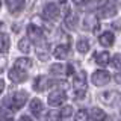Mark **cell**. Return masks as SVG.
Returning <instances> with one entry per match:
<instances>
[{
  "label": "cell",
  "instance_id": "cell-25",
  "mask_svg": "<svg viewBox=\"0 0 121 121\" xmlns=\"http://www.w3.org/2000/svg\"><path fill=\"white\" fill-rule=\"evenodd\" d=\"M88 112L85 111V109H80L77 113H76V117H74V121H88Z\"/></svg>",
  "mask_w": 121,
  "mask_h": 121
},
{
  "label": "cell",
  "instance_id": "cell-19",
  "mask_svg": "<svg viewBox=\"0 0 121 121\" xmlns=\"http://www.w3.org/2000/svg\"><path fill=\"white\" fill-rule=\"evenodd\" d=\"M91 118L94 121H104L106 120V113L101 111L100 108H92L91 109Z\"/></svg>",
  "mask_w": 121,
  "mask_h": 121
},
{
  "label": "cell",
  "instance_id": "cell-26",
  "mask_svg": "<svg viewBox=\"0 0 121 121\" xmlns=\"http://www.w3.org/2000/svg\"><path fill=\"white\" fill-rule=\"evenodd\" d=\"M60 118V113L56 111H50L47 112V117H45V121H59Z\"/></svg>",
  "mask_w": 121,
  "mask_h": 121
},
{
  "label": "cell",
  "instance_id": "cell-34",
  "mask_svg": "<svg viewBox=\"0 0 121 121\" xmlns=\"http://www.w3.org/2000/svg\"><path fill=\"white\" fill-rule=\"evenodd\" d=\"M3 89H5V82H3L2 79H0V94L3 92Z\"/></svg>",
  "mask_w": 121,
  "mask_h": 121
},
{
  "label": "cell",
  "instance_id": "cell-1",
  "mask_svg": "<svg viewBox=\"0 0 121 121\" xmlns=\"http://www.w3.org/2000/svg\"><path fill=\"white\" fill-rule=\"evenodd\" d=\"M11 103V108L12 109H21L23 106L26 104V101H27V92L26 91H17V92H14V95L11 98H8Z\"/></svg>",
  "mask_w": 121,
  "mask_h": 121
},
{
  "label": "cell",
  "instance_id": "cell-33",
  "mask_svg": "<svg viewBox=\"0 0 121 121\" xmlns=\"http://www.w3.org/2000/svg\"><path fill=\"white\" fill-rule=\"evenodd\" d=\"M73 71H74L73 65H68V67H67V73H68V74H73Z\"/></svg>",
  "mask_w": 121,
  "mask_h": 121
},
{
  "label": "cell",
  "instance_id": "cell-18",
  "mask_svg": "<svg viewBox=\"0 0 121 121\" xmlns=\"http://www.w3.org/2000/svg\"><path fill=\"white\" fill-rule=\"evenodd\" d=\"M11 47V39L8 33H2L0 35V53H6Z\"/></svg>",
  "mask_w": 121,
  "mask_h": 121
},
{
  "label": "cell",
  "instance_id": "cell-10",
  "mask_svg": "<svg viewBox=\"0 0 121 121\" xmlns=\"http://www.w3.org/2000/svg\"><path fill=\"white\" fill-rule=\"evenodd\" d=\"M100 98H101V101L106 103V104H113L120 98V94L117 92V91H106V92H103L100 95Z\"/></svg>",
  "mask_w": 121,
  "mask_h": 121
},
{
  "label": "cell",
  "instance_id": "cell-35",
  "mask_svg": "<svg viewBox=\"0 0 121 121\" xmlns=\"http://www.w3.org/2000/svg\"><path fill=\"white\" fill-rule=\"evenodd\" d=\"M2 26H3V23H2V21H0V27H2Z\"/></svg>",
  "mask_w": 121,
  "mask_h": 121
},
{
  "label": "cell",
  "instance_id": "cell-7",
  "mask_svg": "<svg viewBox=\"0 0 121 121\" xmlns=\"http://www.w3.org/2000/svg\"><path fill=\"white\" fill-rule=\"evenodd\" d=\"M9 79L12 80L14 83H21V82H26L27 80V73L24 70H20V68H12L9 71Z\"/></svg>",
  "mask_w": 121,
  "mask_h": 121
},
{
  "label": "cell",
  "instance_id": "cell-11",
  "mask_svg": "<svg viewBox=\"0 0 121 121\" xmlns=\"http://www.w3.org/2000/svg\"><path fill=\"white\" fill-rule=\"evenodd\" d=\"M48 85H50V80H48L45 76H38L35 79V82H33V88H35V91H38V92L44 91Z\"/></svg>",
  "mask_w": 121,
  "mask_h": 121
},
{
  "label": "cell",
  "instance_id": "cell-12",
  "mask_svg": "<svg viewBox=\"0 0 121 121\" xmlns=\"http://www.w3.org/2000/svg\"><path fill=\"white\" fill-rule=\"evenodd\" d=\"M36 56L39 58V60H47L48 59V45L45 43H39L36 45Z\"/></svg>",
  "mask_w": 121,
  "mask_h": 121
},
{
  "label": "cell",
  "instance_id": "cell-27",
  "mask_svg": "<svg viewBox=\"0 0 121 121\" xmlns=\"http://www.w3.org/2000/svg\"><path fill=\"white\" fill-rule=\"evenodd\" d=\"M112 67L115 68V70L121 71V55H115L112 58Z\"/></svg>",
  "mask_w": 121,
  "mask_h": 121
},
{
  "label": "cell",
  "instance_id": "cell-2",
  "mask_svg": "<svg viewBox=\"0 0 121 121\" xmlns=\"http://www.w3.org/2000/svg\"><path fill=\"white\" fill-rule=\"evenodd\" d=\"M91 80L95 86H104L106 83H109L111 80V74L104 70H98V71H94L92 76H91Z\"/></svg>",
  "mask_w": 121,
  "mask_h": 121
},
{
  "label": "cell",
  "instance_id": "cell-16",
  "mask_svg": "<svg viewBox=\"0 0 121 121\" xmlns=\"http://www.w3.org/2000/svg\"><path fill=\"white\" fill-rule=\"evenodd\" d=\"M109 60H111V56H109L108 52H98L95 55V62L101 67H106L109 64Z\"/></svg>",
  "mask_w": 121,
  "mask_h": 121
},
{
  "label": "cell",
  "instance_id": "cell-4",
  "mask_svg": "<svg viewBox=\"0 0 121 121\" xmlns=\"http://www.w3.org/2000/svg\"><path fill=\"white\" fill-rule=\"evenodd\" d=\"M47 100H48V104L50 106H60L67 100V95L62 89H56V91H53V92L48 94Z\"/></svg>",
  "mask_w": 121,
  "mask_h": 121
},
{
  "label": "cell",
  "instance_id": "cell-15",
  "mask_svg": "<svg viewBox=\"0 0 121 121\" xmlns=\"http://www.w3.org/2000/svg\"><path fill=\"white\" fill-rule=\"evenodd\" d=\"M113 39H115V36H113L112 32H104L98 38V41H100V44L103 45V47H111L113 44Z\"/></svg>",
  "mask_w": 121,
  "mask_h": 121
},
{
  "label": "cell",
  "instance_id": "cell-13",
  "mask_svg": "<svg viewBox=\"0 0 121 121\" xmlns=\"http://www.w3.org/2000/svg\"><path fill=\"white\" fill-rule=\"evenodd\" d=\"M6 6L9 9V12L18 14L23 9V0H6Z\"/></svg>",
  "mask_w": 121,
  "mask_h": 121
},
{
  "label": "cell",
  "instance_id": "cell-38",
  "mask_svg": "<svg viewBox=\"0 0 121 121\" xmlns=\"http://www.w3.org/2000/svg\"><path fill=\"white\" fill-rule=\"evenodd\" d=\"M118 2H120V3H121V0H118Z\"/></svg>",
  "mask_w": 121,
  "mask_h": 121
},
{
  "label": "cell",
  "instance_id": "cell-36",
  "mask_svg": "<svg viewBox=\"0 0 121 121\" xmlns=\"http://www.w3.org/2000/svg\"><path fill=\"white\" fill-rule=\"evenodd\" d=\"M0 8H2V0H0Z\"/></svg>",
  "mask_w": 121,
  "mask_h": 121
},
{
  "label": "cell",
  "instance_id": "cell-29",
  "mask_svg": "<svg viewBox=\"0 0 121 121\" xmlns=\"http://www.w3.org/2000/svg\"><path fill=\"white\" fill-rule=\"evenodd\" d=\"M59 113H60L62 118H68V117H71V113H73V108H71V106H65Z\"/></svg>",
  "mask_w": 121,
  "mask_h": 121
},
{
  "label": "cell",
  "instance_id": "cell-8",
  "mask_svg": "<svg viewBox=\"0 0 121 121\" xmlns=\"http://www.w3.org/2000/svg\"><path fill=\"white\" fill-rule=\"evenodd\" d=\"M100 17H103V18H111L113 17V15L117 14V6L113 5L112 2H104V5L100 8Z\"/></svg>",
  "mask_w": 121,
  "mask_h": 121
},
{
  "label": "cell",
  "instance_id": "cell-37",
  "mask_svg": "<svg viewBox=\"0 0 121 121\" xmlns=\"http://www.w3.org/2000/svg\"><path fill=\"white\" fill-rule=\"evenodd\" d=\"M60 2H65V0H60Z\"/></svg>",
  "mask_w": 121,
  "mask_h": 121
},
{
  "label": "cell",
  "instance_id": "cell-3",
  "mask_svg": "<svg viewBox=\"0 0 121 121\" xmlns=\"http://www.w3.org/2000/svg\"><path fill=\"white\" fill-rule=\"evenodd\" d=\"M27 36H29V39H33V43H36V44L43 43V39H44L43 29L35 24H29L27 26Z\"/></svg>",
  "mask_w": 121,
  "mask_h": 121
},
{
  "label": "cell",
  "instance_id": "cell-17",
  "mask_svg": "<svg viewBox=\"0 0 121 121\" xmlns=\"http://www.w3.org/2000/svg\"><path fill=\"white\" fill-rule=\"evenodd\" d=\"M43 109H44V104L39 98H33V100L30 101V111H32L33 115H39V113L43 112Z\"/></svg>",
  "mask_w": 121,
  "mask_h": 121
},
{
  "label": "cell",
  "instance_id": "cell-32",
  "mask_svg": "<svg viewBox=\"0 0 121 121\" xmlns=\"http://www.w3.org/2000/svg\"><path fill=\"white\" fill-rule=\"evenodd\" d=\"M18 121H32V118H30V117H27V115H23Z\"/></svg>",
  "mask_w": 121,
  "mask_h": 121
},
{
  "label": "cell",
  "instance_id": "cell-30",
  "mask_svg": "<svg viewBox=\"0 0 121 121\" xmlns=\"http://www.w3.org/2000/svg\"><path fill=\"white\" fill-rule=\"evenodd\" d=\"M6 68V59L5 58H0V73Z\"/></svg>",
  "mask_w": 121,
  "mask_h": 121
},
{
  "label": "cell",
  "instance_id": "cell-24",
  "mask_svg": "<svg viewBox=\"0 0 121 121\" xmlns=\"http://www.w3.org/2000/svg\"><path fill=\"white\" fill-rule=\"evenodd\" d=\"M12 111H9L8 108H0V120L2 121H12Z\"/></svg>",
  "mask_w": 121,
  "mask_h": 121
},
{
  "label": "cell",
  "instance_id": "cell-22",
  "mask_svg": "<svg viewBox=\"0 0 121 121\" xmlns=\"http://www.w3.org/2000/svg\"><path fill=\"white\" fill-rule=\"evenodd\" d=\"M77 21H79L77 15H76V14H73V12H68V15L65 17V24H67V27H70V29H74L76 26H77Z\"/></svg>",
  "mask_w": 121,
  "mask_h": 121
},
{
  "label": "cell",
  "instance_id": "cell-9",
  "mask_svg": "<svg viewBox=\"0 0 121 121\" xmlns=\"http://www.w3.org/2000/svg\"><path fill=\"white\" fill-rule=\"evenodd\" d=\"M83 26H85L86 30H94V32H95V30L98 29V20H97V17L94 14L86 15L85 20H83Z\"/></svg>",
  "mask_w": 121,
  "mask_h": 121
},
{
  "label": "cell",
  "instance_id": "cell-28",
  "mask_svg": "<svg viewBox=\"0 0 121 121\" xmlns=\"http://www.w3.org/2000/svg\"><path fill=\"white\" fill-rule=\"evenodd\" d=\"M50 71H52L53 74H58V76H60V74L64 73V67H62V64H55V65H52Z\"/></svg>",
  "mask_w": 121,
  "mask_h": 121
},
{
  "label": "cell",
  "instance_id": "cell-20",
  "mask_svg": "<svg viewBox=\"0 0 121 121\" xmlns=\"http://www.w3.org/2000/svg\"><path fill=\"white\" fill-rule=\"evenodd\" d=\"M15 67L17 68H20V70H29L30 67H32V60L27 59V58H20V59H17L15 60Z\"/></svg>",
  "mask_w": 121,
  "mask_h": 121
},
{
  "label": "cell",
  "instance_id": "cell-23",
  "mask_svg": "<svg viewBox=\"0 0 121 121\" xmlns=\"http://www.w3.org/2000/svg\"><path fill=\"white\" fill-rule=\"evenodd\" d=\"M30 47H32V43H30L29 38H21L20 43H18V48H20L23 53H29Z\"/></svg>",
  "mask_w": 121,
  "mask_h": 121
},
{
  "label": "cell",
  "instance_id": "cell-5",
  "mask_svg": "<svg viewBox=\"0 0 121 121\" xmlns=\"http://www.w3.org/2000/svg\"><path fill=\"white\" fill-rule=\"evenodd\" d=\"M73 86H74L76 92H85L86 91V74H85V71H82V73L74 76Z\"/></svg>",
  "mask_w": 121,
  "mask_h": 121
},
{
  "label": "cell",
  "instance_id": "cell-14",
  "mask_svg": "<svg viewBox=\"0 0 121 121\" xmlns=\"http://www.w3.org/2000/svg\"><path fill=\"white\" fill-rule=\"evenodd\" d=\"M68 53H70V47H68L67 44L58 45V47L55 48V58L56 59H67Z\"/></svg>",
  "mask_w": 121,
  "mask_h": 121
},
{
  "label": "cell",
  "instance_id": "cell-6",
  "mask_svg": "<svg viewBox=\"0 0 121 121\" xmlns=\"http://www.w3.org/2000/svg\"><path fill=\"white\" fill-rule=\"evenodd\" d=\"M59 6L56 3H47L44 6V15L48 20H58L59 18Z\"/></svg>",
  "mask_w": 121,
  "mask_h": 121
},
{
  "label": "cell",
  "instance_id": "cell-21",
  "mask_svg": "<svg viewBox=\"0 0 121 121\" xmlns=\"http://www.w3.org/2000/svg\"><path fill=\"white\" fill-rule=\"evenodd\" d=\"M76 47H77V52L82 53V55L88 53V52H89V43H88V39H85V38L79 39L77 44H76Z\"/></svg>",
  "mask_w": 121,
  "mask_h": 121
},
{
  "label": "cell",
  "instance_id": "cell-31",
  "mask_svg": "<svg viewBox=\"0 0 121 121\" xmlns=\"http://www.w3.org/2000/svg\"><path fill=\"white\" fill-rule=\"evenodd\" d=\"M73 2H74V3H76L77 6H85L86 3L89 2V0H73Z\"/></svg>",
  "mask_w": 121,
  "mask_h": 121
}]
</instances>
